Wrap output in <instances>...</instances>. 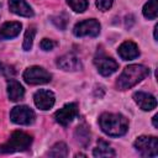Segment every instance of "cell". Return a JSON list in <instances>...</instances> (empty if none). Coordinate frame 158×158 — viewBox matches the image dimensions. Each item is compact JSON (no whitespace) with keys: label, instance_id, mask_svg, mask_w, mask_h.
Masks as SVG:
<instances>
[{"label":"cell","instance_id":"6da1fadb","mask_svg":"<svg viewBox=\"0 0 158 158\" xmlns=\"http://www.w3.org/2000/svg\"><path fill=\"white\" fill-rule=\"evenodd\" d=\"M99 125L102 132L111 137L123 136L128 130V121L121 114L104 112L99 117Z\"/></svg>","mask_w":158,"mask_h":158},{"label":"cell","instance_id":"7a4b0ae2","mask_svg":"<svg viewBox=\"0 0 158 158\" xmlns=\"http://www.w3.org/2000/svg\"><path fill=\"white\" fill-rule=\"evenodd\" d=\"M149 74V69L142 64H131L127 65L121 75L116 80V88L118 90H127L139 81H142Z\"/></svg>","mask_w":158,"mask_h":158},{"label":"cell","instance_id":"3957f363","mask_svg":"<svg viewBox=\"0 0 158 158\" xmlns=\"http://www.w3.org/2000/svg\"><path fill=\"white\" fill-rule=\"evenodd\" d=\"M32 143V137L22 131H15L11 133L7 142L0 144V153H14L22 152L30 148Z\"/></svg>","mask_w":158,"mask_h":158},{"label":"cell","instance_id":"277c9868","mask_svg":"<svg viewBox=\"0 0 158 158\" xmlns=\"http://www.w3.org/2000/svg\"><path fill=\"white\" fill-rule=\"evenodd\" d=\"M136 151L143 157L158 156V138L154 136H139L133 143Z\"/></svg>","mask_w":158,"mask_h":158},{"label":"cell","instance_id":"5b68a950","mask_svg":"<svg viewBox=\"0 0 158 158\" xmlns=\"http://www.w3.org/2000/svg\"><path fill=\"white\" fill-rule=\"evenodd\" d=\"M23 79L27 84L38 85V84L49 83L52 79V75L44 68L38 67V65H32V67H28L23 72Z\"/></svg>","mask_w":158,"mask_h":158},{"label":"cell","instance_id":"8992f818","mask_svg":"<svg viewBox=\"0 0 158 158\" xmlns=\"http://www.w3.org/2000/svg\"><path fill=\"white\" fill-rule=\"evenodd\" d=\"M94 64H95L98 72L104 77H109L118 69V63L114 58L107 57L104 53H98L95 56Z\"/></svg>","mask_w":158,"mask_h":158},{"label":"cell","instance_id":"52a82bcc","mask_svg":"<svg viewBox=\"0 0 158 158\" xmlns=\"http://www.w3.org/2000/svg\"><path fill=\"white\" fill-rule=\"evenodd\" d=\"M73 33L77 37H83V36L96 37L100 33V23L95 19H89V20L80 21L74 26Z\"/></svg>","mask_w":158,"mask_h":158},{"label":"cell","instance_id":"ba28073f","mask_svg":"<svg viewBox=\"0 0 158 158\" xmlns=\"http://www.w3.org/2000/svg\"><path fill=\"white\" fill-rule=\"evenodd\" d=\"M35 117H36V115H35L33 110L25 105L12 107V110L10 112V120L17 125H30L35 121Z\"/></svg>","mask_w":158,"mask_h":158},{"label":"cell","instance_id":"9c48e42d","mask_svg":"<svg viewBox=\"0 0 158 158\" xmlns=\"http://www.w3.org/2000/svg\"><path fill=\"white\" fill-rule=\"evenodd\" d=\"M77 115H78V105L75 102H69L65 104L62 109H59L54 114V118L59 125L68 126Z\"/></svg>","mask_w":158,"mask_h":158},{"label":"cell","instance_id":"30bf717a","mask_svg":"<svg viewBox=\"0 0 158 158\" xmlns=\"http://www.w3.org/2000/svg\"><path fill=\"white\" fill-rule=\"evenodd\" d=\"M33 101H35V105L40 109V110H49L53 105H54V101H56V98H54V94L51 91V90H46V89H40L35 93L33 95Z\"/></svg>","mask_w":158,"mask_h":158},{"label":"cell","instance_id":"8fae6325","mask_svg":"<svg viewBox=\"0 0 158 158\" xmlns=\"http://www.w3.org/2000/svg\"><path fill=\"white\" fill-rule=\"evenodd\" d=\"M57 65L62 70H65V72H77V70H80L83 68L80 59L72 53L59 57L57 59Z\"/></svg>","mask_w":158,"mask_h":158},{"label":"cell","instance_id":"7c38bea8","mask_svg":"<svg viewBox=\"0 0 158 158\" xmlns=\"http://www.w3.org/2000/svg\"><path fill=\"white\" fill-rule=\"evenodd\" d=\"M133 100L143 110V111H151L156 109L157 106V100L152 94L144 93V91H137L133 94Z\"/></svg>","mask_w":158,"mask_h":158},{"label":"cell","instance_id":"4fadbf2b","mask_svg":"<svg viewBox=\"0 0 158 158\" xmlns=\"http://www.w3.org/2000/svg\"><path fill=\"white\" fill-rule=\"evenodd\" d=\"M117 52H118V56L123 60H131L139 56L138 46L132 41H125L123 43H121Z\"/></svg>","mask_w":158,"mask_h":158},{"label":"cell","instance_id":"5bb4252c","mask_svg":"<svg viewBox=\"0 0 158 158\" xmlns=\"http://www.w3.org/2000/svg\"><path fill=\"white\" fill-rule=\"evenodd\" d=\"M9 9L11 12L23 17L33 16V10L25 0H9Z\"/></svg>","mask_w":158,"mask_h":158},{"label":"cell","instance_id":"9a60e30c","mask_svg":"<svg viewBox=\"0 0 158 158\" xmlns=\"http://www.w3.org/2000/svg\"><path fill=\"white\" fill-rule=\"evenodd\" d=\"M21 23L16 21H10L2 23L0 27V40H10L16 37L21 31Z\"/></svg>","mask_w":158,"mask_h":158},{"label":"cell","instance_id":"2e32d148","mask_svg":"<svg viewBox=\"0 0 158 158\" xmlns=\"http://www.w3.org/2000/svg\"><path fill=\"white\" fill-rule=\"evenodd\" d=\"M25 95L23 86L15 79H10L7 81V96L11 101H20Z\"/></svg>","mask_w":158,"mask_h":158},{"label":"cell","instance_id":"e0dca14e","mask_svg":"<svg viewBox=\"0 0 158 158\" xmlns=\"http://www.w3.org/2000/svg\"><path fill=\"white\" fill-rule=\"evenodd\" d=\"M93 156L96 158H106V157H115V151L109 146V143H106L105 141H99L98 142V147L94 148L93 151Z\"/></svg>","mask_w":158,"mask_h":158},{"label":"cell","instance_id":"ac0fdd59","mask_svg":"<svg viewBox=\"0 0 158 158\" xmlns=\"http://www.w3.org/2000/svg\"><path fill=\"white\" fill-rule=\"evenodd\" d=\"M144 17L149 19V20H154L157 19L158 15V0H149L148 2L144 4L143 10H142Z\"/></svg>","mask_w":158,"mask_h":158},{"label":"cell","instance_id":"d6986e66","mask_svg":"<svg viewBox=\"0 0 158 158\" xmlns=\"http://www.w3.org/2000/svg\"><path fill=\"white\" fill-rule=\"evenodd\" d=\"M75 138L81 146H88L90 142V132L85 125H80L75 130Z\"/></svg>","mask_w":158,"mask_h":158},{"label":"cell","instance_id":"ffe728a7","mask_svg":"<svg viewBox=\"0 0 158 158\" xmlns=\"http://www.w3.org/2000/svg\"><path fill=\"white\" fill-rule=\"evenodd\" d=\"M49 157H67L68 156V147L64 142H58L56 143L51 149L49 152L47 153Z\"/></svg>","mask_w":158,"mask_h":158},{"label":"cell","instance_id":"44dd1931","mask_svg":"<svg viewBox=\"0 0 158 158\" xmlns=\"http://www.w3.org/2000/svg\"><path fill=\"white\" fill-rule=\"evenodd\" d=\"M35 35H36V27H35V26H28V28H27L26 32H25L23 44H22V47H23L25 51H30V49L32 48Z\"/></svg>","mask_w":158,"mask_h":158},{"label":"cell","instance_id":"7402d4cb","mask_svg":"<svg viewBox=\"0 0 158 158\" xmlns=\"http://www.w3.org/2000/svg\"><path fill=\"white\" fill-rule=\"evenodd\" d=\"M68 5L75 12H84L88 7V0H67Z\"/></svg>","mask_w":158,"mask_h":158},{"label":"cell","instance_id":"603a6c76","mask_svg":"<svg viewBox=\"0 0 158 158\" xmlns=\"http://www.w3.org/2000/svg\"><path fill=\"white\" fill-rule=\"evenodd\" d=\"M114 4V0H96V7L101 11H107Z\"/></svg>","mask_w":158,"mask_h":158},{"label":"cell","instance_id":"cb8c5ba5","mask_svg":"<svg viewBox=\"0 0 158 158\" xmlns=\"http://www.w3.org/2000/svg\"><path fill=\"white\" fill-rule=\"evenodd\" d=\"M40 46H41V48H42L43 51H51V49H53V48L57 46V43H56L54 41L49 40V38H43V40L41 41Z\"/></svg>","mask_w":158,"mask_h":158},{"label":"cell","instance_id":"d4e9b609","mask_svg":"<svg viewBox=\"0 0 158 158\" xmlns=\"http://www.w3.org/2000/svg\"><path fill=\"white\" fill-rule=\"evenodd\" d=\"M157 118H158V116H157V115H154V116H153V126H154L156 128L158 127V123H157Z\"/></svg>","mask_w":158,"mask_h":158},{"label":"cell","instance_id":"484cf974","mask_svg":"<svg viewBox=\"0 0 158 158\" xmlns=\"http://www.w3.org/2000/svg\"><path fill=\"white\" fill-rule=\"evenodd\" d=\"M157 30H158V25L154 26V40H156V41L158 40V37H157Z\"/></svg>","mask_w":158,"mask_h":158},{"label":"cell","instance_id":"4316f807","mask_svg":"<svg viewBox=\"0 0 158 158\" xmlns=\"http://www.w3.org/2000/svg\"><path fill=\"white\" fill-rule=\"evenodd\" d=\"M75 157H86L85 154H83V153H77L75 154Z\"/></svg>","mask_w":158,"mask_h":158}]
</instances>
